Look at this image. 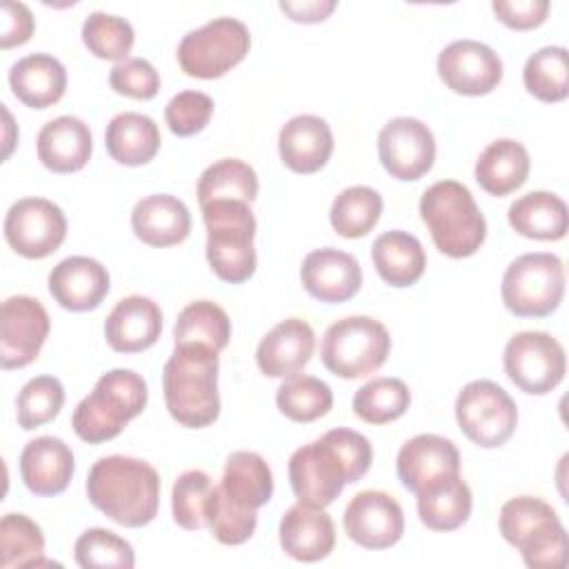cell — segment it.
I'll use <instances>...</instances> for the list:
<instances>
[{
  "mask_svg": "<svg viewBox=\"0 0 569 569\" xmlns=\"http://www.w3.org/2000/svg\"><path fill=\"white\" fill-rule=\"evenodd\" d=\"M373 449L353 429H331L302 445L289 458V482L298 502L329 507L349 482H358L371 467Z\"/></svg>",
  "mask_w": 569,
  "mask_h": 569,
  "instance_id": "1",
  "label": "cell"
},
{
  "mask_svg": "<svg viewBox=\"0 0 569 569\" xmlns=\"http://www.w3.org/2000/svg\"><path fill=\"white\" fill-rule=\"evenodd\" d=\"M89 502L122 527H144L158 516L160 476L138 458L104 456L87 476Z\"/></svg>",
  "mask_w": 569,
  "mask_h": 569,
  "instance_id": "2",
  "label": "cell"
},
{
  "mask_svg": "<svg viewBox=\"0 0 569 569\" xmlns=\"http://www.w3.org/2000/svg\"><path fill=\"white\" fill-rule=\"evenodd\" d=\"M169 416L189 429H202L220 416L218 351L202 345L173 347L162 369Z\"/></svg>",
  "mask_w": 569,
  "mask_h": 569,
  "instance_id": "3",
  "label": "cell"
},
{
  "mask_svg": "<svg viewBox=\"0 0 569 569\" xmlns=\"http://www.w3.org/2000/svg\"><path fill=\"white\" fill-rule=\"evenodd\" d=\"M147 382L133 369H111L102 373L93 391L82 398L71 416L76 436L89 445H100L120 436L129 420L147 407Z\"/></svg>",
  "mask_w": 569,
  "mask_h": 569,
  "instance_id": "4",
  "label": "cell"
},
{
  "mask_svg": "<svg viewBox=\"0 0 569 569\" xmlns=\"http://www.w3.org/2000/svg\"><path fill=\"white\" fill-rule=\"evenodd\" d=\"M420 218L436 249L449 258L473 256L487 238L485 216L471 191L458 180H440L427 187L420 198Z\"/></svg>",
  "mask_w": 569,
  "mask_h": 569,
  "instance_id": "5",
  "label": "cell"
},
{
  "mask_svg": "<svg viewBox=\"0 0 569 569\" xmlns=\"http://www.w3.org/2000/svg\"><path fill=\"white\" fill-rule=\"evenodd\" d=\"M502 538L531 569H558L567 562V531L556 509L536 496H516L500 509Z\"/></svg>",
  "mask_w": 569,
  "mask_h": 569,
  "instance_id": "6",
  "label": "cell"
},
{
  "mask_svg": "<svg viewBox=\"0 0 569 569\" xmlns=\"http://www.w3.org/2000/svg\"><path fill=\"white\" fill-rule=\"evenodd\" d=\"M200 209L211 271L229 284L249 280L256 271V218L251 207L240 200H216Z\"/></svg>",
  "mask_w": 569,
  "mask_h": 569,
  "instance_id": "7",
  "label": "cell"
},
{
  "mask_svg": "<svg viewBox=\"0 0 569 569\" xmlns=\"http://www.w3.org/2000/svg\"><path fill=\"white\" fill-rule=\"evenodd\" d=\"M391 351V336L380 320L347 316L333 322L322 338V365L338 378L356 380L378 371Z\"/></svg>",
  "mask_w": 569,
  "mask_h": 569,
  "instance_id": "8",
  "label": "cell"
},
{
  "mask_svg": "<svg viewBox=\"0 0 569 569\" xmlns=\"http://www.w3.org/2000/svg\"><path fill=\"white\" fill-rule=\"evenodd\" d=\"M500 293L518 318L551 316L565 296V264L556 253H522L505 269Z\"/></svg>",
  "mask_w": 569,
  "mask_h": 569,
  "instance_id": "9",
  "label": "cell"
},
{
  "mask_svg": "<svg viewBox=\"0 0 569 569\" xmlns=\"http://www.w3.org/2000/svg\"><path fill=\"white\" fill-rule=\"evenodd\" d=\"M251 47V33L236 18H213L189 31L178 44L180 69L200 80H213L240 64Z\"/></svg>",
  "mask_w": 569,
  "mask_h": 569,
  "instance_id": "10",
  "label": "cell"
},
{
  "mask_svg": "<svg viewBox=\"0 0 569 569\" xmlns=\"http://www.w3.org/2000/svg\"><path fill=\"white\" fill-rule=\"evenodd\" d=\"M453 411L460 431L482 449L502 447L518 427L513 398L493 380H471L465 385Z\"/></svg>",
  "mask_w": 569,
  "mask_h": 569,
  "instance_id": "11",
  "label": "cell"
},
{
  "mask_svg": "<svg viewBox=\"0 0 569 569\" xmlns=\"http://www.w3.org/2000/svg\"><path fill=\"white\" fill-rule=\"evenodd\" d=\"M502 365L507 378L531 396L553 391L567 373L562 345L545 331H520L511 336L502 353Z\"/></svg>",
  "mask_w": 569,
  "mask_h": 569,
  "instance_id": "12",
  "label": "cell"
},
{
  "mask_svg": "<svg viewBox=\"0 0 569 569\" xmlns=\"http://www.w3.org/2000/svg\"><path fill=\"white\" fill-rule=\"evenodd\" d=\"M4 238L18 256L40 260L64 242L67 218L62 209L47 198H20L4 216Z\"/></svg>",
  "mask_w": 569,
  "mask_h": 569,
  "instance_id": "13",
  "label": "cell"
},
{
  "mask_svg": "<svg viewBox=\"0 0 569 569\" xmlns=\"http://www.w3.org/2000/svg\"><path fill=\"white\" fill-rule=\"evenodd\" d=\"M378 158L391 178L420 180L433 167L436 138L418 118H391L378 133Z\"/></svg>",
  "mask_w": 569,
  "mask_h": 569,
  "instance_id": "14",
  "label": "cell"
},
{
  "mask_svg": "<svg viewBox=\"0 0 569 569\" xmlns=\"http://www.w3.org/2000/svg\"><path fill=\"white\" fill-rule=\"evenodd\" d=\"M51 322L40 300L31 296H11L0 309V365L2 369H22L31 365L47 336Z\"/></svg>",
  "mask_w": 569,
  "mask_h": 569,
  "instance_id": "15",
  "label": "cell"
},
{
  "mask_svg": "<svg viewBox=\"0 0 569 569\" xmlns=\"http://www.w3.org/2000/svg\"><path fill=\"white\" fill-rule=\"evenodd\" d=\"M438 76L460 96H487L502 80V60L485 42L453 40L438 56Z\"/></svg>",
  "mask_w": 569,
  "mask_h": 569,
  "instance_id": "16",
  "label": "cell"
},
{
  "mask_svg": "<svg viewBox=\"0 0 569 569\" xmlns=\"http://www.w3.org/2000/svg\"><path fill=\"white\" fill-rule=\"evenodd\" d=\"M349 540L362 549H389L405 533V513L393 496L387 491L365 489L356 493L342 518Z\"/></svg>",
  "mask_w": 569,
  "mask_h": 569,
  "instance_id": "17",
  "label": "cell"
},
{
  "mask_svg": "<svg viewBox=\"0 0 569 569\" xmlns=\"http://www.w3.org/2000/svg\"><path fill=\"white\" fill-rule=\"evenodd\" d=\"M300 280L311 298L327 305H338L351 300L360 291L362 269L351 253L322 247L305 256Z\"/></svg>",
  "mask_w": 569,
  "mask_h": 569,
  "instance_id": "18",
  "label": "cell"
},
{
  "mask_svg": "<svg viewBox=\"0 0 569 569\" xmlns=\"http://www.w3.org/2000/svg\"><path fill=\"white\" fill-rule=\"evenodd\" d=\"M107 267L89 256H69L49 273V293L67 311H91L109 293Z\"/></svg>",
  "mask_w": 569,
  "mask_h": 569,
  "instance_id": "19",
  "label": "cell"
},
{
  "mask_svg": "<svg viewBox=\"0 0 569 569\" xmlns=\"http://www.w3.org/2000/svg\"><path fill=\"white\" fill-rule=\"evenodd\" d=\"M396 471L402 487L418 493L425 485L460 473V453L449 438L436 433H418L407 440L396 458Z\"/></svg>",
  "mask_w": 569,
  "mask_h": 569,
  "instance_id": "20",
  "label": "cell"
},
{
  "mask_svg": "<svg viewBox=\"0 0 569 569\" xmlns=\"http://www.w3.org/2000/svg\"><path fill=\"white\" fill-rule=\"evenodd\" d=\"M280 547L300 562H318L333 551L336 527L325 507L296 502L280 518Z\"/></svg>",
  "mask_w": 569,
  "mask_h": 569,
  "instance_id": "21",
  "label": "cell"
},
{
  "mask_svg": "<svg viewBox=\"0 0 569 569\" xmlns=\"http://www.w3.org/2000/svg\"><path fill=\"white\" fill-rule=\"evenodd\" d=\"M162 331V311L147 296H127L104 320V338L118 353H140L153 347Z\"/></svg>",
  "mask_w": 569,
  "mask_h": 569,
  "instance_id": "22",
  "label": "cell"
},
{
  "mask_svg": "<svg viewBox=\"0 0 569 569\" xmlns=\"http://www.w3.org/2000/svg\"><path fill=\"white\" fill-rule=\"evenodd\" d=\"M20 478L36 496H58L73 478V451L53 436H40L20 451Z\"/></svg>",
  "mask_w": 569,
  "mask_h": 569,
  "instance_id": "23",
  "label": "cell"
},
{
  "mask_svg": "<svg viewBox=\"0 0 569 569\" xmlns=\"http://www.w3.org/2000/svg\"><path fill=\"white\" fill-rule=\"evenodd\" d=\"M278 151L296 173L320 171L333 153V133L327 120L313 113H300L287 120L278 133Z\"/></svg>",
  "mask_w": 569,
  "mask_h": 569,
  "instance_id": "24",
  "label": "cell"
},
{
  "mask_svg": "<svg viewBox=\"0 0 569 569\" xmlns=\"http://www.w3.org/2000/svg\"><path fill=\"white\" fill-rule=\"evenodd\" d=\"M313 347V329L300 318H287L260 340L256 362L267 378H289L311 360Z\"/></svg>",
  "mask_w": 569,
  "mask_h": 569,
  "instance_id": "25",
  "label": "cell"
},
{
  "mask_svg": "<svg viewBox=\"0 0 569 569\" xmlns=\"http://www.w3.org/2000/svg\"><path fill=\"white\" fill-rule=\"evenodd\" d=\"M131 229L149 247H173L187 240L191 213L187 204L171 193L144 196L131 211Z\"/></svg>",
  "mask_w": 569,
  "mask_h": 569,
  "instance_id": "26",
  "label": "cell"
},
{
  "mask_svg": "<svg viewBox=\"0 0 569 569\" xmlns=\"http://www.w3.org/2000/svg\"><path fill=\"white\" fill-rule=\"evenodd\" d=\"M38 160L53 173L80 171L91 158L89 124L76 116H58L49 120L36 140Z\"/></svg>",
  "mask_w": 569,
  "mask_h": 569,
  "instance_id": "27",
  "label": "cell"
},
{
  "mask_svg": "<svg viewBox=\"0 0 569 569\" xmlns=\"http://www.w3.org/2000/svg\"><path fill=\"white\" fill-rule=\"evenodd\" d=\"M9 87L24 107L47 109L64 96L67 69L49 53H29L11 64Z\"/></svg>",
  "mask_w": 569,
  "mask_h": 569,
  "instance_id": "28",
  "label": "cell"
},
{
  "mask_svg": "<svg viewBox=\"0 0 569 569\" xmlns=\"http://www.w3.org/2000/svg\"><path fill=\"white\" fill-rule=\"evenodd\" d=\"M416 498L420 522L431 531H453L462 527L473 507L471 489L460 473H449L425 485Z\"/></svg>",
  "mask_w": 569,
  "mask_h": 569,
  "instance_id": "29",
  "label": "cell"
},
{
  "mask_svg": "<svg viewBox=\"0 0 569 569\" xmlns=\"http://www.w3.org/2000/svg\"><path fill=\"white\" fill-rule=\"evenodd\" d=\"M531 160L522 142L513 138L493 140L476 160V182L489 196H509L520 189L529 176Z\"/></svg>",
  "mask_w": 569,
  "mask_h": 569,
  "instance_id": "30",
  "label": "cell"
},
{
  "mask_svg": "<svg viewBox=\"0 0 569 569\" xmlns=\"http://www.w3.org/2000/svg\"><path fill=\"white\" fill-rule=\"evenodd\" d=\"M160 129L153 118L138 111L113 116L104 131L107 153L124 167H140L156 158L160 149Z\"/></svg>",
  "mask_w": 569,
  "mask_h": 569,
  "instance_id": "31",
  "label": "cell"
},
{
  "mask_svg": "<svg viewBox=\"0 0 569 569\" xmlns=\"http://www.w3.org/2000/svg\"><path fill=\"white\" fill-rule=\"evenodd\" d=\"M371 262L391 287L416 284L427 267V256L416 236L402 229L380 233L371 244Z\"/></svg>",
  "mask_w": 569,
  "mask_h": 569,
  "instance_id": "32",
  "label": "cell"
},
{
  "mask_svg": "<svg viewBox=\"0 0 569 569\" xmlns=\"http://www.w3.org/2000/svg\"><path fill=\"white\" fill-rule=\"evenodd\" d=\"M516 233L531 240H562L569 229L567 204L551 191H529L511 202L507 211Z\"/></svg>",
  "mask_w": 569,
  "mask_h": 569,
  "instance_id": "33",
  "label": "cell"
},
{
  "mask_svg": "<svg viewBox=\"0 0 569 569\" xmlns=\"http://www.w3.org/2000/svg\"><path fill=\"white\" fill-rule=\"evenodd\" d=\"M218 487L236 505L258 511L273 496V473L260 453L233 451L224 462Z\"/></svg>",
  "mask_w": 569,
  "mask_h": 569,
  "instance_id": "34",
  "label": "cell"
},
{
  "mask_svg": "<svg viewBox=\"0 0 569 569\" xmlns=\"http://www.w3.org/2000/svg\"><path fill=\"white\" fill-rule=\"evenodd\" d=\"M231 338V320L227 311L211 300L189 302L173 325V345H202L222 351Z\"/></svg>",
  "mask_w": 569,
  "mask_h": 569,
  "instance_id": "35",
  "label": "cell"
},
{
  "mask_svg": "<svg viewBox=\"0 0 569 569\" xmlns=\"http://www.w3.org/2000/svg\"><path fill=\"white\" fill-rule=\"evenodd\" d=\"M258 196V176L251 164L238 158H222L209 164L198 180L200 207L216 200H240L251 204Z\"/></svg>",
  "mask_w": 569,
  "mask_h": 569,
  "instance_id": "36",
  "label": "cell"
},
{
  "mask_svg": "<svg viewBox=\"0 0 569 569\" xmlns=\"http://www.w3.org/2000/svg\"><path fill=\"white\" fill-rule=\"evenodd\" d=\"M382 196L365 184H353L340 191L331 204L329 222L342 238H362L380 220Z\"/></svg>",
  "mask_w": 569,
  "mask_h": 569,
  "instance_id": "37",
  "label": "cell"
},
{
  "mask_svg": "<svg viewBox=\"0 0 569 569\" xmlns=\"http://www.w3.org/2000/svg\"><path fill=\"white\" fill-rule=\"evenodd\" d=\"M0 565L13 569L58 562L44 560V536L38 522L24 513H7L0 520Z\"/></svg>",
  "mask_w": 569,
  "mask_h": 569,
  "instance_id": "38",
  "label": "cell"
},
{
  "mask_svg": "<svg viewBox=\"0 0 569 569\" xmlns=\"http://www.w3.org/2000/svg\"><path fill=\"white\" fill-rule=\"evenodd\" d=\"M276 405L280 413L293 422H313L329 413L333 407V393L325 380L296 373L278 387Z\"/></svg>",
  "mask_w": 569,
  "mask_h": 569,
  "instance_id": "39",
  "label": "cell"
},
{
  "mask_svg": "<svg viewBox=\"0 0 569 569\" xmlns=\"http://www.w3.org/2000/svg\"><path fill=\"white\" fill-rule=\"evenodd\" d=\"M527 91L540 102H562L569 96V56L565 47H542L522 69Z\"/></svg>",
  "mask_w": 569,
  "mask_h": 569,
  "instance_id": "40",
  "label": "cell"
},
{
  "mask_svg": "<svg viewBox=\"0 0 569 569\" xmlns=\"http://www.w3.org/2000/svg\"><path fill=\"white\" fill-rule=\"evenodd\" d=\"M411 391L400 378H373L362 385L351 400L353 413L369 425H387L405 416Z\"/></svg>",
  "mask_w": 569,
  "mask_h": 569,
  "instance_id": "41",
  "label": "cell"
},
{
  "mask_svg": "<svg viewBox=\"0 0 569 569\" xmlns=\"http://www.w3.org/2000/svg\"><path fill=\"white\" fill-rule=\"evenodd\" d=\"M136 33L129 20L104 11H93L82 22V42L100 60L122 62L133 47Z\"/></svg>",
  "mask_w": 569,
  "mask_h": 569,
  "instance_id": "42",
  "label": "cell"
},
{
  "mask_svg": "<svg viewBox=\"0 0 569 569\" xmlns=\"http://www.w3.org/2000/svg\"><path fill=\"white\" fill-rule=\"evenodd\" d=\"M64 405V387L56 376H36L16 398V418L24 431L51 422Z\"/></svg>",
  "mask_w": 569,
  "mask_h": 569,
  "instance_id": "43",
  "label": "cell"
},
{
  "mask_svg": "<svg viewBox=\"0 0 569 569\" xmlns=\"http://www.w3.org/2000/svg\"><path fill=\"white\" fill-rule=\"evenodd\" d=\"M213 485L211 478L200 469H189L180 473L171 489V513L178 527L187 531H198L209 527L207 511Z\"/></svg>",
  "mask_w": 569,
  "mask_h": 569,
  "instance_id": "44",
  "label": "cell"
},
{
  "mask_svg": "<svg viewBox=\"0 0 569 569\" xmlns=\"http://www.w3.org/2000/svg\"><path fill=\"white\" fill-rule=\"evenodd\" d=\"M73 556L82 569H131L136 565L133 547L118 533L102 527L82 531L73 545Z\"/></svg>",
  "mask_w": 569,
  "mask_h": 569,
  "instance_id": "45",
  "label": "cell"
},
{
  "mask_svg": "<svg viewBox=\"0 0 569 569\" xmlns=\"http://www.w3.org/2000/svg\"><path fill=\"white\" fill-rule=\"evenodd\" d=\"M207 522L213 533V538L222 545L236 547L247 542L258 525V513L256 509H247L229 500L220 487H213L211 498H209V511H207Z\"/></svg>",
  "mask_w": 569,
  "mask_h": 569,
  "instance_id": "46",
  "label": "cell"
},
{
  "mask_svg": "<svg viewBox=\"0 0 569 569\" xmlns=\"http://www.w3.org/2000/svg\"><path fill=\"white\" fill-rule=\"evenodd\" d=\"M213 116V100L202 91H180L164 107V120L173 136L189 138L200 133Z\"/></svg>",
  "mask_w": 569,
  "mask_h": 569,
  "instance_id": "47",
  "label": "cell"
},
{
  "mask_svg": "<svg viewBox=\"0 0 569 569\" xmlns=\"http://www.w3.org/2000/svg\"><path fill=\"white\" fill-rule=\"evenodd\" d=\"M109 84L116 93L133 100H151L160 91V73L144 58H127L113 64Z\"/></svg>",
  "mask_w": 569,
  "mask_h": 569,
  "instance_id": "48",
  "label": "cell"
},
{
  "mask_svg": "<svg viewBox=\"0 0 569 569\" xmlns=\"http://www.w3.org/2000/svg\"><path fill=\"white\" fill-rule=\"evenodd\" d=\"M491 9L505 27L516 31H529L540 27L547 20L549 2L547 0H493Z\"/></svg>",
  "mask_w": 569,
  "mask_h": 569,
  "instance_id": "49",
  "label": "cell"
},
{
  "mask_svg": "<svg viewBox=\"0 0 569 569\" xmlns=\"http://www.w3.org/2000/svg\"><path fill=\"white\" fill-rule=\"evenodd\" d=\"M36 29L33 13L24 2L7 0L2 2V33H0V49H11L24 44Z\"/></svg>",
  "mask_w": 569,
  "mask_h": 569,
  "instance_id": "50",
  "label": "cell"
},
{
  "mask_svg": "<svg viewBox=\"0 0 569 569\" xmlns=\"http://www.w3.org/2000/svg\"><path fill=\"white\" fill-rule=\"evenodd\" d=\"M338 4L333 0H302V2H280V11L293 22L313 24L327 20Z\"/></svg>",
  "mask_w": 569,
  "mask_h": 569,
  "instance_id": "51",
  "label": "cell"
},
{
  "mask_svg": "<svg viewBox=\"0 0 569 569\" xmlns=\"http://www.w3.org/2000/svg\"><path fill=\"white\" fill-rule=\"evenodd\" d=\"M2 111H4V120H7V140H4V142H7V144H4V160H7L9 153H11V149H13V138L9 136V129H11L13 122H11V113H9L7 109H2Z\"/></svg>",
  "mask_w": 569,
  "mask_h": 569,
  "instance_id": "52",
  "label": "cell"
}]
</instances>
